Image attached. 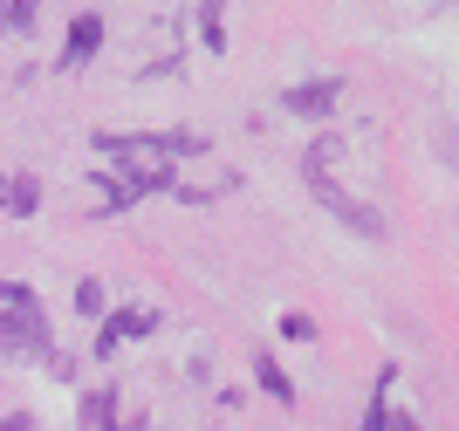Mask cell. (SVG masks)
Here are the masks:
<instances>
[{"mask_svg":"<svg viewBox=\"0 0 459 431\" xmlns=\"http://www.w3.org/2000/svg\"><path fill=\"white\" fill-rule=\"evenodd\" d=\"M0 357H48V322L35 301L0 308Z\"/></svg>","mask_w":459,"mask_h":431,"instance_id":"2","label":"cell"},{"mask_svg":"<svg viewBox=\"0 0 459 431\" xmlns=\"http://www.w3.org/2000/svg\"><path fill=\"white\" fill-rule=\"evenodd\" d=\"M76 308H82V315H103V288L82 281V288H76Z\"/></svg>","mask_w":459,"mask_h":431,"instance_id":"12","label":"cell"},{"mask_svg":"<svg viewBox=\"0 0 459 431\" xmlns=\"http://www.w3.org/2000/svg\"><path fill=\"white\" fill-rule=\"evenodd\" d=\"M14 301H28V288H21V281H0V308H14Z\"/></svg>","mask_w":459,"mask_h":431,"instance_id":"14","label":"cell"},{"mask_svg":"<svg viewBox=\"0 0 459 431\" xmlns=\"http://www.w3.org/2000/svg\"><path fill=\"white\" fill-rule=\"evenodd\" d=\"M316 192H323V206L336 212V220H343V226H357L364 240H384V220H377V212L364 206V199H350V192H336V185H329V178H316Z\"/></svg>","mask_w":459,"mask_h":431,"instance_id":"4","label":"cell"},{"mask_svg":"<svg viewBox=\"0 0 459 431\" xmlns=\"http://www.w3.org/2000/svg\"><path fill=\"white\" fill-rule=\"evenodd\" d=\"M0 35H7V0H0Z\"/></svg>","mask_w":459,"mask_h":431,"instance_id":"16","label":"cell"},{"mask_svg":"<svg viewBox=\"0 0 459 431\" xmlns=\"http://www.w3.org/2000/svg\"><path fill=\"white\" fill-rule=\"evenodd\" d=\"M35 206H41V185H35V171H0V212L28 220Z\"/></svg>","mask_w":459,"mask_h":431,"instance_id":"7","label":"cell"},{"mask_svg":"<svg viewBox=\"0 0 459 431\" xmlns=\"http://www.w3.org/2000/svg\"><path fill=\"white\" fill-rule=\"evenodd\" d=\"M336 158H343V137H316V144H308V178H329Z\"/></svg>","mask_w":459,"mask_h":431,"instance_id":"9","label":"cell"},{"mask_svg":"<svg viewBox=\"0 0 459 431\" xmlns=\"http://www.w3.org/2000/svg\"><path fill=\"white\" fill-rule=\"evenodd\" d=\"M0 431H35V418H28V411H14V418H7Z\"/></svg>","mask_w":459,"mask_h":431,"instance_id":"15","label":"cell"},{"mask_svg":"<svg viewBox=\"0 0 459 431\" xmlns=\"http://www.w3.org/2000/svg\"><path fill=\"white\" fill-rule=\"evenodd\" d=\"M96 151H110L124 178H137V192H165L178 158H199L206 137L192 131H96Z\"/></svg>","mask_w":459,"mask_h":431,"instance_id":"1","label":"cell"},{"mask_svg":"<svg viewBox=\"0 0 459 431\" xmlns=\"http://www.w3.org/2000/svg\"><path fill=\"white\" fill-rule=\"evenodd\" d=\"M7 28L28 35V28H35V0H7Z\"/></svg>","mask_w":459,"mask_h":431,"instance_id":"11","label":"cell"},{"mask_svg":"<svg viewBox=\"0 0 459 431\" xmlns=\"http://www.w3.org/2000/svg\"><path fill=\"white\" fill-rule=\"evenodd\" d=\"M152 329H158L152 308H117V315L103 322V336H96V357H117V342H124V336H152Z\"/></svg>","mask_w":459,"mask_h":431,"instance_id":"5","label":"cell"},{"mask_svg":"<svg viewBox=\"0 0 459 431\" xmlns=\"http://www.w3.org/2000/svg\"><path fill=\"white\" fill-rule=\"evenodd\" d=\"M336 103H343V82H336V75H316V82H295V90L281 96V110H288V116H329Z\"/></svg>","mask_w":459,"mask_h":431,"instance_id":"3","label":"cell"},{"mask_svg":"<svg viewBox=\"0 0 459 431\" xmlns=\"http://www.w3.org/2000/svg\"><path fill=\"white\" fill-rule=\"evenodd\" d=\"M220 14H227V0H206V7H199V35H206V48H227V28H220Z\"/></svg>","mask_w":459,"mask_h":431,"instance_id":"10","label":"cell"},{"mask_svg":"<svg viewBox=\"0 0 459 431\" xmlns=\"http://www.w3.org/2000/svg\"><path fill=\"white\" fill-rule=\"evenodd\" d=\"M254 376H261V391H268V397H281V404H295V384H288V376H281V363H274V357H254Z\"/></svg>","mask_w":459,"mask_h":431,"instance_id":"8","label":"cell"},{"mask_svg":"<svg viewBox=\"0 0 459 431\" xmlns=\"http://www.w3.org/2000/svg\"><path fill=\"white\" fill-rule=\"evenodd\" d=\"M281 336H295V342H308V336H316V322H308V315H281Z\"/></svg>","mask_w":459,"mask_h":431,"instance_id":"13","label":"cell"},{"mask_svg":"<svg viewBox=\"0 0 459 431\" xmlns=\"http://www.w3.org/2000/svg\"><path fill=\"white\" fill-rule=\"evenodd\" d=\"M96 48H103V14H76L69 21V41H62V69H82Z\"/></svg>","mask_w":459,"mask_h":431,"instance_id":"6","label":"cell"}]
</instances>
